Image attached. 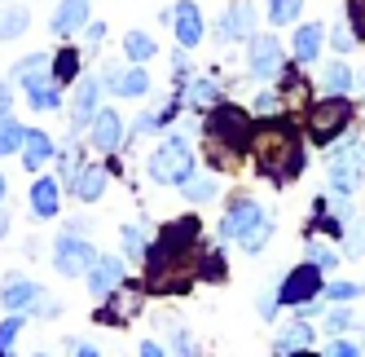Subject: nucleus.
Returning a JSON list of instances; mask_svg holds the SVG:
<instances>
[{"mask_svg": "<svg viewBox=\"0 0 365 357\" xmlns=\"http://www.w3.org/2000/svg\"><path fill=\"white\" fill-rule=\"evenodd\" d=\"M361 287H365V278H361Z\"/></svg>", "mask_w": 365, "mask_h": 357, "instance_id": "63", "label": "nucleus"}, {"mask_svg": "<svg viewBox=\"0 0 365 357\" xmlns=\"http://www.w3.org/2000/svg\"><path fill=\"white\" fill-rule=\"evenodd\" d=\"M31 318L27 313H5L0 318V357H18V336Z\"/></svg>", "mask_w": 365, "mask_h": 357, "instance_id": "34", "label": "nucleus"}, {"mask_svg": "<svg viewBox=\"0 0 365 357\" xmlns=\"http://www.w3.org/2000/svg\"><path fill=\"white\" fill-rule=\"evenodd\" d=\"M344 256L348 261H361L365 256V216H356V212H352V221L344 229Z\"/></svg>", "mask_w": 365, "mask_h": 357, "instance_id": "38", "label": "nucleus"}, {"mask_svg": "<svg viewBox=\"0 0 365 357\" xmlns=\"http://www.w3.org/2000/svg\"><path fill=\"white\" fill-rule=\"evenodd\" d=\"M106 186H110V168L106 164H93V159H84L80 168H75V176L66 181V190H71V198L75 203H101V194H106Z\"/></svg>", "mask_w": 365, "mask_h": 357, "instance_id": "13", "label": "nucleus"}, {"mask_svg": "<svg viewBox=\"0 0 365 357\" xmlns=\"http://www.w3.org/2000/svg\"><path fill=\"white\" fill-rule=\"evenodd\" d=\"M251 172L259 181H269L273 190L295 186L308 172V133L291 115H264L255 124V141H251Z\"/></svg>", "mask_w": 365, "mask_h": 357, "instance_id": "2", "label": "nucleus"}, {"mask_svg": "<svg viewBox=\"0 0 365 357\" xmlns=\"http://www.w3.org/2000/svg\"><path fill=\"white\" fill-rule=\"evenodd\" d=\"M356 89V75L348 62H326L322 66V93H334V97H352Z\"/></svg>", "mask_w": 365, "mask_h": 357, "instance_id": "27", "label": "nucleus"}, {"mask_svg": "<svg viewBox=\"0 0 365 357\" xmlns=\"http://www.w3.org/2000/svg\"><path fill=\"white\" fill-rule=\"evenodd\" d=\"M194 172H198V155H194L190 137H180V133L163 137L159 146L150 150V159H145V176L154 186H176L180 190Z\"/></svg>", "mask_w": 365, "mask_h": 357, "instance_id": "5", "label": "nucleus"}, {"mask_svg": "<svg viewBox=\"0 0 365 357\" xmlns=\"http://www.w3.org/2000/svg\"><path fill=\"white\" fill-rule=\"evenodd\" d=\"M264 14H269V27H295L304 18V0H264Z\"/></svg>", "mask_w": 365, "mask_h": 357, "instance_id": "31", "label": "nucleus"}, {"mask_svg": "<svg viewBox=\"0 0 365 357\" xmlns=\"http://www.w3.org/2000/svg\"><path fill=\"white\" fill-rule=\"evenodd\" d=\"M190 71H194L190 49H180V44H176V54H172V80H176V84H185V80H190Z\"/></svg>", "mask_w": 365, "mask_h": 357, "instance_id": "48", "label": "nucleus"}, {"mask_svg": "<svg viewBox=\"0 0 365 357\" xmlns=\"http://www.w3.org/2000/svg\"><path fill=\"white\" fill-rule=\"evenodd\" d=\"M5 198H9V181H5V172H0V208H5Z\"/></svg>", "mask_w": 365, "mask_h": 357, "instance_id": "57", "label": "nucleus"}, {"mask_svg": "<svg viewBox=\"0 0 365 357\" xmlns=\"http://www.w3.org/2000/svg\"><path fill=\"white\" fill-rule=\"evenodd\" d=\"M286 66H291V62H286V49H282V40L273 31H264V36L255 31L247 40V75L255 84H277Z\"/></svg>", "mask_w": 365, "mask_h": 357, "instance_id": "8", "label": "nucleus"}, {"mask_svg": "<svg viewBox=\"0 0 365 357\" xmlns=\"http://www.w3.org/2000/svg\"><path fill=\"white\" fill-rule=\"evenodd\" d=\"M137 353H141V357H168V348H163L159 340H141V344H137Z\"/></svg>", "mask_w": 365, "mask_h": 357, "instance_id": "54", "label": "nucleus"}, {"mask_svg": "<svg viewBox=\"0 0 365 357\" xmlns=\"http://www.w3.org/2000/svg\"><path fill=\"white\" fill-rule=\"evenodd\" d=\"M31 357H53V353H31Z\"/></svg>", "mask_w": 365, "mask_h": 357, "instance_id": "62", "label": "nucleus"}, {"mask_svg": "<svg viewBox=\"0 0 365 357\" xmlns=\"http://www.w3.org/2000/svg\"><path fill=\"white\" fill-rule=\"evenodd\" d=\"M40 283L36 278H22V273H14V278H5V287H0V309L5 313H31V304L40 300Z\"/></svg>", "mask_w": 365, "mask_h": 357, "instance_id": "18", "label": "nucleus"}, {"mask_svg": "<svg viewBox=\"0 0 365 357\" xmlns=\"http://www.w3.org/2000/svg\"><path fill=\"white\" fill-rule=\"evenodd\" d=\"M48 75H53V58H48V54H27L22 62H14L9 80H14L18 89H31V84L48 80Z\"/></svg>", "mask_w": 365, "mask_h": 357, "instance_id": "24", "label": "nucleus"}, {"mask_svg": "<svg viewBox=\"0 0 365 357\" xmlns=\"http://www.w3.org/2000/svg\"><path fill=\"white\" fill-rule=\"evenodd\" d=\"M322 44H326V22H299L295 40H291V54H295L299 66H308V62H317Z\"/></svg>", "mask_w": 365, "mask_h": 357, "instance_id": "23", "label": "nucleus"}, {"mask_svg": "<svg viewBox=\"0 0 365 357\" xmlns=\"http://www.w3.org/2000/svg\"><path fill=\"white\" fill-rule=\"evenodd\" d=\"M322 291H326V273L312 261H299L295 269H282L277 273V300H282V309H299V304H308V300H322Z\"/></svg>", "mask_w": 365, "mask_h": 357, "instance_id": "7", "label": "nucleus"}, {"mask_svg": "<svg viewBox=\"0 0 365 357\" xmlns=\"http://www.w3.org/2000/svg\"><path fill=\"white\" fill-rule=\"evenodd\" d=\"M282 106H286V101H282V93H277V89H259V93L251 97V115H255V119H264V115H282Z\"/></svg>", "mask_w": 365, "mask_h": 357, "instance_id": "39", "label": "nucleus"}, {"mask_svg": "<svg viewBox=\"0 0 365 357\" xmlns=\"http://www.w3.org/2000/svg\"><path fill=\"white\" fill-rule=\"evenodd\" d=\"M255 27H259L255 5H251V0H233V5L216 18V40L220 44H247L255 36Z\"/></svg>", "mask_w": 365, "mask_h": 357, "instance_id": "12", "label": "nucleus"}, {"mask_svg": "<svg viewBox=\"0 0 365 357\" xmlns=\"http://www.w3.org/2000/svg\"><path fill=\"white\" fill-rule=\"evenodd\" d=\"M180 194H185V203H216V194H220V181L216 176H207L202 168L190 176L185 186H180Z\"/></svg>", "mask_w": 365, "mask_h": 357, "instance_id": "30", "label": "nucleus"}, {"mask_svg": "<svg viewBox=\"0 0 365 357\" xmlns=\"http://www.w3.org/2000/svg\"><path fill=\"white\" fill-rule=\"evenodd\" d=\"M58 313H62V300H58V296H48V291H40V300L31 304V313H27V318L48 322V318H58Z\"/></svg>", "mask_w": 365, "mask_h": 357, "instance_id": "46", "label": "nucleus"}, {"mask_svg": "<svg viewBox=\"0 0 365 357\" xmlns=\"http://www.w3.org/2000/svg\"><path fill=\"white\" fill-rule=\"evenodd\" d=\"M84 278H88V296L93 300H106V296H115L128 283V265H123V256H97Z\"/></svg>", "mask_w": 365, "mask_h": 357, "instance_id": "16", "label": "nucleus"}, {"mask_svg": "<svg viewBox=\"0 0 365 357\" xmlns=\"http://www.w3.org/2000/svg\"><path fill=\"white\" fill-rule=\"evenodd\" d=\"M356 150H361V164H365V141H356Z\"/></svg>", "mask_w": 365, "mask_h": 357, "instance_id": "61", "label": "nucleus"}, {"mask_svg": "<svg viewBox=\"0 0 365 357\" xmlns=\"http://www.w3.org/2000/svg\"><path fill=\"white\" fill-rule=\"evenodd\" d=\"M75 93H71V101H66V115H71V133H84L88 129V124H93V115L101 111V93H106V89H101V75H80V80H75L71 84Z\"/></svg>", "mask_w": 365, "mask_h": 357, "instance_id": "11", "label": "nucleus"}, {"mask_svg": "<svg viewBox=\"0 0 365 357\" xmlns=\"http://www.w3.org/2000/svg\"><path fill=\"white\" fill-rule=\"evenodd\" d=\"M22 137H27V124H18L14 115H0V159L22 155Z\"/></svg>", "mask_w": 365, "mask_h": 357, "instance_id": "33", "label": "nucleus"}, {"mask_svg": "<svg viewBox=\"0 0 365 357\" xmlns=\"http://www.w3.org/2000/svg\"><path fill=\"white\" fill-rule=\"evenodd\" d=\"M229 265H225V243H202L198 247V283H225Z\"/></svg>", "mask_w": 365, "mask_h": 357, "instance_id": "25", "label": "nucleus"}, {"mask_svg": "<svg viewBox=\"0 0 365 357\" xmlns=\"http://www.w3.org/2000/svg\"><path fill=\"white\" fill-rule=\"evenodd\" d=\"M356 44H361V40H356V31L348 27V22H339V27L330 31V49H334V54H339V58H344V54H352V49H356Z\"/></svg>", "mask_w": 365, "mask_h": 357, "instance_id": "44", "label": "nucleus"}, {"mask_svg": "<svg viewBox=\"0 0 365 357\" xmlns=\"http://www.w3.org/2000/svg\"><path fill=\"white\" fill-rule=\"evenodd\" d=\"M62 212V176H40L31 181V216L36 221H53Z\"/></svg>", "mask_w": 365, "mask_h": 357, "instance_id": "19", "label": "nucleus"}, {"mask_svg": "<svg viewBox=\"0 0 365 357\" xmlns=\"http://www.w3.org/2000/svg\"><path fill=\"white\" fill-rule=\"evenodd\" d=\"M119 75H123V66H119V62H110V66H101V89H106L110 97H119Z\"/></svg>", "mask_w": 365, "mask_h": 357, "instance_id": "51", "label": "nucleus"}, {"mask_svg": "<svg viewBox=\"0 0 365 357\" xmlns=\"http://www.w3.org/2000/svg\"><path fill=\"white\" fill-rule=\"evenodd\" d=\"M304 261H312L322 273H334L344 251H334V243H326V238H304Z\"/></svg>", "mask_w": 365, "mask_h": 357, "instance_id": "29", "label": "nucleus"}, {"mask_svg": "<svg viewBox=\"0 0 365 357\" xmlns=\"http://www.w3.org/2000/svg\"><path fill=\"white\" fill-rule=\"evenodd\" d=\"M27 27H31V9H27V5H14V9L0 14V40H18V36H27Z\"/></svg>", "mask_w": 365, "mask_h": 357, "instance_id": "37", "label": "nucleus"}, {"mask_svg": "<svg viewBox=\"0 0 365 357\" xmlns=\"http://www.w3.org/2000/svg\"><path fill=\"white\" fill-rule=\"evenodd\" d=\"M163 129H168V119L159 111H141L133 119V137H154V133H163Z\"/></svg>", "mask_w": 365, "mask_h": 357, "instance_id": "43", "label": "nucleus"}, {"mask_svg": "<svg viewBox=\"0 0 365 357\" xmlns=\"http://www.w3.org/2000/svg\"><path fill=\"white\" fill-rule=\"evenodd\" d=\"M150 93V71L141 62H128L119 75V97H145Z\"/></svg>", "mask_w": 365, "mask_h": 357, "instance_id": "35", "label": "nucleus"}, {"mask_svg": "<svg viewBox=\"0 0 365 357\" xmlns=\"http://www.w3.org/2000/svg\"><path fill=\"white\" fill-rule=\"evenodd\" d=\"M322 357H365V353H361V344L352 336H330V344H326Z\"/></svg>", "mask_w": 365, "mask_h": 357, "instance_id": "45", "label": "nucleus"}, {"mask_svg": "<svg viewBox=\"0 0 365 357\" xmlns=\"http://www.w3.org/2000/svg\"><path fill=\"white\" fill-rule=\"evenodd\" d=\"M27 93V106L31 111H40V115H48V111H62L66 106V97H62V84L48 75V80H40V84H31V89H22Z\"/></svg>", "mask_w": 365, "mask_h": 357, "instance_id": "26", "label": "nucleus"}, {"mask_svg": "<svg viewBox=\"0 0 365 357\" xmlns=\"http://www.w3.org/2000/svg\"><path fill=\"white\" fill-rule=\"evenodd\" d=\"M14 80H0V115H14Z\"/></svg>", "mask_w": 365, "mask_h": 357, "instance_id": "52", "label": "nucleus"}, {"mask_svg": "<svg viewBox=\"0 0 365 357\" xmlns=\"http://www.w3.org/2000/svg\"><path fill=\"white\" fill-rule=\"evenodd\" d=\"M269 216H273V208H264V203L251 198V194H238V198H229V208H225V216L216 225V238L225 247L229 243H242V234H251V229L259 221H269Z\"/></svg>", "mask_w": 365, "mask_h": 357, "instance_id": "9", "label": "nucleus"}, {"mask_svg": "<svg viewBox=\"0 0 365 357\" xmlns=\"http://www.w3.org/2000/svg\"><path fill=\"white\" fill-rule=\"evenodd\" d=\"M71 357H106V353H101V348H93V344H80V348H75Z\"/></svg>", "mask_w": 365, "mask_h": 357, "instance_id": "56", "label": "nucleus"}, {"mask_svg": "<svg viewBox=\"0 0 365 357\" xmlns=\"http://www.w3.org/2000/svg\"><path fill=\"white\" fill-rule=\"evenodd\" d=\"M88 146L101 150V155H119L123 150V115L115 106H101L88 124Z\"/></svg>", "mask_w": 365, "mask_h": 357, "instance_id": "15", "label": "nucleus"}, {"mask_svg": "<svg viewBox=\"0 0 365 357\" xmlns=\"http://www.w3.org/2000/svg\"><path fill=\"white\" fill-rule=\"evenodd\" d=\"M53 155H58L53 133H44V129H27V137H22V168H27V172H40Z\"/></svg>", "mask_w": 365, "mask_h": 357, "instance_id": "22", "label": "nucleus"}, {"mask_svg": "<svg viewBox=\"0 0 365 357\" xmlns=\"http://www.w3.org/2000/svg\"><path fill=\"white\" fill-rule=\"evenodd\" d=\"M348 27L356 31V40H365V0H348Z\"/></svg>", "mask_w": 365, "mask_h": 357, "instance_id": "50", "label": "nucleus"}, {"mask_svg": "<svg viewBox=\"0 0 365 357\" xmlns=\"http://www.w3.org/2000/svg\"><path fill=\"white\" fill-rule=\"evenodd\" d=\"M277 309H282V300H277V278H273L269 291H259V296H255V313H259V322H273Z\"/></svg>", "mask_w": 365, "mask_h": 357, "instance_id": "42", "label": "nucleus"}, {"mask_svg": "<svg viewBox=\"0 0 365 357\" xmlns=\"http://www.w3.org/2000/svg\"><path fill=\"white\" fill-rule=\"evenodd\" d=\"M84 40H88V49H101V40H106V22H88Z\"/></svg>", "mask_w": 365, "mask_h": 357, "instance_id": "53", "label": "nucleus"}, {"mask_svg": "<svg viewBox=\"0 0 365 357\" xmlns=\"http://www.w3.org/2000/svg\"><path fill=\"white\" fill-rule=\"evenodd\" d=\"M352 326H356V313L348 309V304H339V309L330 304V309H326V331H330V336H348Z\"/></svg>", "mask_w": 365, "mask_h": 357, "instance_id": "41", "label": "nucleus"}, {"mask_svg": "<svg viewBox=\"0 0 365 357\" xmlns=\"http://www.w3.org/2000/svg\"><path fill=\"white\" fill-rule=\"evenodd\" d=\"M101 251L93 247V234H75V229H62L53 238V269L62 278H84L93 269V261Z\"/></svg>", "mask_w": 365, "mask_h": 357, "instance_id": "10", "label": "nucleus"}, {"mask_svg": "<svg viewBox=\"0 0 365 357\" xmlns=\"http://www.w3.org/2000/svg\"><path fill=\"white\" fill-rule=\"evenodd\" d=\"M361 291H365L361 283H348V278H334V283H326V291H322V296H326V304H352Z\"/></svg>", "mask_w": 365, "mask_h": 357, "instance_id": "40", "label": "nucleus"}, {"mask_svg": "<svg viewBox=\"0 0 365 357\" xmlns=\"http://www.w3.org/2000/svg\"><path fill=\"white\" fill-rule=\"evenodd\" d=\"M352 124H356V101L352 97L322 93V97H312L308 111H304V133H308L312 146H322V150H330L334 141L352 137Z\"/></svg>", "mask_w": 365, "mask_h": 357, "instance_id": "3", "label": "nucleus"}, {"mask_svg": "<svg viewBox=\"0 0 365 357\" xmlns=\"http://www.w3.org/2000/svg\"><path fill=\"white\" fill-rule=\"evenodd\" d=\"M93 0H58L53 14H48V31H53L58 40H71L75 31H84L93 22Z\"/></svg>", "mask_w": 365, "mask_h": 357, "instance_id": "17", "label": "nucleus"}, {"mask_svg": "<svg viewBox=\"0 0 365 357\" xmlns=\"http://www.w3.org/2000/svg\"><path fill=\"white\" fill-rule=\"evenodd\" d=\"M356 89H361V93H365V71H361V75H356Z\"/></svg>", "mask_w": 365, "mask_h": 357, "instance_id": "60", "label": "nucleus"}, {"mask_svg": "<svg viewBox=\"0 0 365 357\" xmlns=\"http://www.w3.org/2000/svg\"><path fill=\"white\" fill-rule=\"evenodd\" d=\"M291 357H322V353H312V348H299V353H291Z\"/></svg>", "mask_w": 365, "mask_h": 357, "instance_id": "59", "label": "nucleus"}, {"mask_svg": "<svg viewBox=\"0 0 365 357\" xmlns=\"http://www.w3.org/2000/svg\"><path fill=\"white\" fill-rule=\"evenodd\" d=\"M168 27H172V36H176L180 49H198L207 40V18H202V9L194 5V0H176Z\"/></svg>", "mask_w": 365, "mask_h": 357, "instance_id": "14", "label": "nucleus"}, {"mask_svg": "<svg viewBox=\"0 0 365 357\" xmlns=\"http://www.w3.org/2000/svg\"><path fill=\"white\" fill-rule=\"evenodd\" d=\"M172 357H202V348H198V340L190 331H176L172 336Z\"/></svg>", "mask_w": 365, "mask_h": 357, "instance_id": "47", "label": "nucleus"}, {"mask_svg": "<svg viewBox=\"0 0 365 357\" xmlns=\"http://www.w3.org/2000/svg\"><path fill=\"white\" fill-rule=\"evenodd\" d=\"M198 247H202V221L194 212L163 221L141 265L145 269L141 283L150 287V296H168V300L190 296L198 287Z\"/></svg>", "mask_w": 365, "mask_h": 357, "instance_id": "1", "label": "nucleus"}, {"mask_svg": "<svg viewBox=\"0 0 365 357\" xmlns=\"http://www.w3.org/2000/svg\"><path fill=\"white\" fill-rule=\"evenodd\" d=\"M180 97H185V111H212L216 101H225V89L212 75H194V80H185Z\"/></svg>", "mask_w": 365, "mask_h": 357, "instance_id": "21", "label": "nucleus"}, {"mask_svg": "<svg viewBox=\"0 0 365 357\" xmlns=\"http://www.w3.org/2000/svg\"><path fill=\"white\" fill-rule=\"evenodd\" d=\"M66 229H75V234H93V221H88V216H71Z\"/></svg>", "mask_w": 365, "mask_h": 357, "instance_id": "55", "label": "nucleus"}, {"mask_svg": "<svg viewBox=\"0 0 365 357\" xmlns=\"http://www.w3.org/2000/svg\"><path fill=\"white\" fill-rule=\"evenodd\" d=\"M255 115L251 106H238V101H216L212 111L202 115V137L225 146L233 159L238 155H251V141H255Z\"/></svg>", "mask_w": 365, "mask_h": 357, "instance_id": "4", "label": "nucleus"}, {"mask_svg": "<svg viewBox=\"0 0 365 357\" xmlns=\"http://www.w3.org/2000/svg\"><path fill=\"white\" fill-rule=\"evenodd\" d=\"M93 318H97V322H101V326H119V331H123V326H128V318H123V313H119V309H115V300H106V304H101V309H97V313H93Z\"/></svg>", "mask_w": 365, "mask_h": 357, "instance_id": "49", "label": "nucleus"}, {"mask_svg": "<svg viewBox=\"0 0 365 357\" xmlns=\"http://www.w3.org/2000/svg\"><path fill=\"white\" fill-rule=\"evenodd\" d=\"M317 344V331H312V322L308 318H295L291 326H282L277 336H273V357H291V353H299V348H312Z\"/></svg>", "mask_w": 365, "mask_h": 357, "instance_id": "20", "label": "nucleus"}, {"mask_svg": "<svg viewBox=\"0 0 365 357\" xmlns=\"http://www.w3.org/2000/svg\"><path fill=\"white\" fill-rule=\"evenodd\" d=\"M0 238H9V216L0 212Z\"/></svg>", "mask_w": 365, "mask_h": 357, "instance_id": "58", "label": "nucleus"}, {"mask_svg": "<svg viewBox=\"0 0 365 357\" xmlns=\"http://www.w3.org/2000/svg\"><path fill=\"white\" fill-rule=\"evenodd\" d=\"M154 54H159V44H154L145 31H123V58H128V62H141V66H145Z\"/></svg>", "mask_w": 365, "mask_h": 357, "instance_id": "36", "label": "nucleus"}, {"mask_svg": "<svg viewBox=\"0 0 365 357\" xmlns=\"http://www.w3.org/2000/svg\"><path fill=\"white\" fill-rule=\"evenodd\" d=\"M80 62H84V54H80V49H75V44H62L58 49V54H53V80L66 89V84H75V80H80Z\"/></svg>", "mask_w": 365, "mask_h": 357, "instance_id": "28", "label": "nucleus"}, {"mask_svg": "<svg viewBox=\"0 0 365 357\" xmlns=\"http://www.w3.org/2000/svg\"><path fill=\"white\" fill-rule=\"evenodd\" d=\"M119 247H123V261H137V265H145L150 238H145V229H141V225H123V229H119Z\"/></svg>", "mask_w": 365, "mask_h": 357, "instance_id": "32", "label": "nucleus"}, {"mask_svg": "<svg viewBox=\"0 0 365 357\" xmlns=\"http://www.w3.org/2000/svg\"><path fill=\"white\" fill-rule=\"evenodd\" d=\"M326 181L339 198H352L361 186H365V164H361V150H356V137H344L326 150Z\"/></svg>", "mask_w": 365, "mask_h": 357, "instance_id": "6", "label": "nucleus"}]
</instances>
